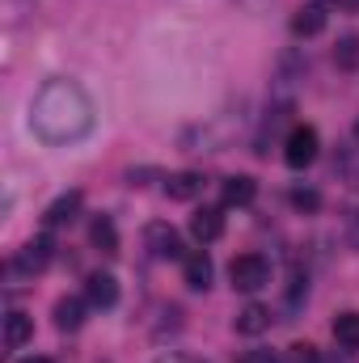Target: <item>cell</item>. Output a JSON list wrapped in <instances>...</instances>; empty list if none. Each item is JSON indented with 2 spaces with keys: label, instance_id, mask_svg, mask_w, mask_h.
<instances>
[{
  "label": "cell",
  "instance_id": "obj_5",
  "mask_svg": "<svg viewBox=\"0 0 359 363\" xmlns=\"http://www.w3.org/2000/svg\"><path fill=\"white\" fill-rule=\"evenodd\" d=\"M51 258H55V241H51V233H38V237H30V241L17 250L13 271L17 274H43L51 267Z\"/></svg>",
  "mask_w": 359,
  "mask_h": 363
},
{
  "label": "cell",
  "instance_id": "obj_24",
  "mask_svg": "<svg viewBox=\"0 0 359 363\" xmlns=\"http://www.w3.org/2000/svg\"><path fill=\"white\" fill-rule=\"evenodd\" d=\"M157 363H203V359H194V355H182V351H165V355H157Z\"/></svg>",
  "mask_w": 359,
  "mask_h": 363
},
{
  "label": "cell",
  "instance_id": "obj_17",
  "mask_svg": "<svg viewBox=\"0 0 359 363\" xmlns=\"http://www.w3.org/2000/svg\"><path fill=\"white\" fill-rule=\"evenodd\" d=\"M89 241H93V250H101V254H118V228H114L110 216H93Z\"/></svg>",
  "mask_w": 359,
  "mask_h": 363
},
{
  "label": "cell",
  "instance_id": "obj_4",
  "mask_svg": "<svg viewBox=\"0 0 359 363\" xmlns=\"http://www.w3.org/2000/svg\"><path fill=\"white\" fill-rule=\"evenodd\" d=\"M228 279L237 291H263V287H270V262L263 254H237L228 267Z\"/></svg>",
  "mask_w": 359,
  "mask_h": 363
},
{
  "label": "cell",
  "instance_id": "obj_7",
  "mask_svg": "<svg viewBox=\"0 0 359 363\" xmlns=\"http://www.w3.org/2000/svg\"><path fill=\"white\" fill-rule=\"evenodd\" d=\"M190 237H194L199 245L220 241V237H224V211H220V207H199V211L190 216Z\"/></svg>",
  "mask_w": 359,
  "mask_h": 363
},
{
  "label": "cell",
  "instance_id": "obj_12",
  "mask_svg": "<svg viewBox=\"0 0 359 363\" xmlns=\"http://www.w3.org/2000/svg\"><path fill=\"white\" fill-rule=\"evenodd\" d=\"M258 199V182L250 174H233L224 178V207H250Z\"/></svg>",
  "mask_w": 359,
  "mask_h": 363
},
{
  "label": "cell",
  "instance_id": "obj_2",
  "mask_svg": "<svg viewBox=\"0 0 359 363\" xmlns=\"http://www.w3.org/2000/svg\"><path fill=\"white\" fill-rule=\"evenodd\" d=\"M237 131H241V110H220L216 118H207L194 131H186L182 135V148L186 152H220Z\"/></svg>",
  "mask_w": 359,
  "mask_h": 363
},
{
  "label": "cell",
  "instance_id": "obj_23",
  "mask_svg": "<svg viewBox=\"0 0 359 363\" xmlns=\"http://www.w3.org/2000/svg\"><path fill=\"white\" fill-rule=\"evenodd\" d=\"M347 241H351V245L359 250V207L351 211V216H347Z\"/></svg>",
  "mask_w": 359,
  "mask_h": 363
},
{
  "label": "cell",
  "instance_id": "obj_10",
  "mask_svg": "<svg viewBox=\"0 0 359 363\" xmlns=\"http://www.w3.org/2000/svg\"><path fill=\"white\" fill-rule=\"evenodd\" d=\"M211 274H216V267H211V258L203 250H194V254L182 258V279H186L190 291H207L211 287Z\"/></svg>",
  "mask_w": 359,
  "mask_h": 363
},
{
  "label": "cell",
  "instance_id": "obj_11",
  "mask_svg": "<svg viewBox=\"0 0 359 363\" xmlns=\"http://www.w3.org/2000/svg\"><path fill=\"white\" fill-rule=\"evenodd\" d=\"M233 325H237V334L258 338V334H267V330H270V308H267V304H258V300H250V304L233 317Z\"/></svg>",
  "mask_w": 359,
  "mask_h": 363
},
{
  "label": "cell",
  "instance_id": "obj_19",
  "mask_svg": "<svg viewBox=\"0 0 359 363\" xmlns=\"http://www.w3.org/2000/svg\"><path fill=\"white\" fill-rule=\"evenodd\" d=\"M334 64H338L343 72H355L359 68V34H343V38H338V47H334Z\"/></svg>",
  "mask_w": 359,
  "mask_h": 363
},
{
  "label": "cell",
  "instance_id": "obj_15",
  "mask_svg": "<svg viewBox=\"0 0 359 363\" xmlns=\"http://www.w3.org/2000/svg\"><path fill=\"white\" fill-rule=\"evenodd\" d=\"M30 338H34V317H26V313H9V317H4V347L17 351V347H26Z\"/></svg>",
  "mask_w": 359,
  "mask_h": 363
},
{
  "label": "cell",
  "instance_id": "obj_8",
  "mask_svg": "<svg viewBox=\"0 0 359 363\" xmlns=\"http://www.w3.org/2000/svg\"><path fill=\"white\" fill-rule=\"evenodd\" d=\"M85 300H89L93 308H114L118 304V279L110 271H93L85 279Z\"/></svg>",
  "mask_w": 359,
  "mask_h": 363
},
{
  "label": "cell",
  "instance_id": "obj_22",
  "mask_svg": "<svg viewBox=\"0 0 359 363\" xmlns=\"http://www.w3.org/2000/svg\"><path fill=\"white\" fill-rule=\"evenodd\" d=\"M237 363H279V355H275V351H263V347H254V351H241Z\"/></svg>",
  "mask_w": 359,
  "mask_h": 363
},
{
  "label": "cell",
  "instance_id": "obj_20",
  "mask_svg": "<svg viewBox=\"0 0 359 363\" xmlns=\"http://www.w3.org/2000/svg\"><path fill=\"white\" fill-rule=\"evenodd\" d=\"M321 355H317V347H309V342H296V347H287L283 355H279V363H317Z\"/></svg>",
  "mask_w": 359,
  "mask_h": 363
},
{
  "label": "cell",
  "instance_id": "obj_6",
  "mask_svg": "<svg viewBox=\"0 0 359 363\" xmlns=\"http://www.w3.org/2000/svg\"><path fill=\"white\" fill-rule=\"evenodd\" d=\"M144 245H148L153 258H186V254H182L178 228H174V224H161V220L144 228Z\"/></svg>",
  "mask_w": 359,
  "mask_h": 363
},
{
  "label": "cell",
  "instance_id": "obj_13",
  "mask_svg": "<svg viewBox=\"0 0 359 363\" xmlns=\"http://www.w3.org/2000/svg\"><path fill=\"white\" fill-rule=\"evenodd\" d=\"M326 30V9L313 0V4H304L296 17H292V34L296 38H313V34H321Z\"/></svg>",
  "mask_w": 359,
  "mask_h": 363
},
{
  "label": "cell",
  "instance_id": "obj_26",
  "mask_svg": "<svg viewBox=\"0 0 359 363\" xmlns=\"http://www.w3.org/2000/svg\"><path fill=\"white\" fill-rule=\"evenodd\" d=\"M317 363H334V359H317Z\"/></svg>",
  "mask_w": 359,
  "mask_h": 363
},
{
  "label": "cell",
  "instance_id": "obj_9",
  "mask_svg": "<svg viewBox=\"0 0 359 363\" xmlns=\"http://www.w3.org/2000/svg\"><path fill=\"white\" fill-rule=\"evenodd\" d=\"M81 203H85L81 190H64V194L43 211V224H47V228H64V224H72V220L81 216Z\"/></svg>",
  "mask_w": 359,
  "mask_h": 363
},
{
  "label": "cell",
  "instance_id": "obj_25",
  "mask_svg": "<svg viewBox=\"0 0 359 363\" xmlns=\"http://www.w3.org/2000/svg\"><path fill=\"white\" fill-rule=\"evenodd\" d=\"M21 363H51V359H43V355H30V359H21Z\"/></svg>",
  "mask_w": 359,
  "mask_h": 363
},
{
  "label": "cell",
  "instance_id": "obj_14",
  "mask_svg": "<svg viewBox=\"0 0 359 363\" xmlns=\"http://www.w3.org/2000/svg\"><path fill=\"white\" fill-rule=\"evenodd\" d=\"M85 304H89V300H81V296H64V300L55 304V325H60L64 334L81 330V325H85Z\"/></svg>",
  "mask_w": 359,
  "mask_h": 363
},
{
  "label": "cell",
  "instance_id": "obj_3",
  "mask_svg": "<svg viewBox=\"0 0 359 363\" xmlns=\"http://www.w3.org/2000/svg\"><path fill=\"white\" fill-rule=\"evenodd\" d=\"M317 148H321V135H317V127H309V123H296V127L287 131V140H283V161H287L292 169H309V165L317 161Z\"/></svg>",
  "mask_w": 359,
  "mask_h": 363
},
{
  "label": "cell",
  "instance_id": "obj_21",
  "mask_svg": "<svg viewBox=\"0 0 359 363\" xmlns=\"http://www.w3.org/2000/svg\"><path fill=\"white\" fill-rule=\"evenodd\" d=\"M292 203H296L300 211H317V207H321V194H317L313 186H296V190H292Z\"/></svg>",
  "mask_w": 359,
  "mask_h": 363
},
{
  "label": "cell",
  "instance_id": "obj_18",
  "mask_svg": "<svg viewBox=\"0 0 359 363\" xmlns=\"http://www.w3.org/2000/svg\"><path fill=\"white\" fill-rule=\"evenodd\" d=\"M334 342L347 347V351H359V313H338L334 317Z\"/></svg>",
  "mask_w": 359,
  "mask_h": 363
},
{
  "label": "cell",
  "instance_id": "obj_16",
  "mask_svg": "<svg viewBox=\"0 0 359 363\" xmlns=\"http://www.w3.org/2000/svg\"><path fill=\"white\" fill-rule=\"evenodd\" d=\"M199 190H203V174H194V169H182V174H174V178L165 182V194L174 203H190Z\"/></svg>",
  "mask_w": 359,
  "mask_h": 363
},
{
  "label": "cell",
  "instance_id": "obj_1",
  "mask_svg": "<svg viewBox=\"0 0 359 363\" xmlns=\"http://www.w3.org/2000/svg\"><path fill=\"white\" fill-rule=\"evenodd\" d=\"M93 118H97L93 97L85 93V85H77L68 77L43 81L38 93H34V101H30V131L43 144H51V148L85 140L93 131Z\"/></svg>",
  "mask_w": 359,
  "mask_h": 363
}]
</instances>
